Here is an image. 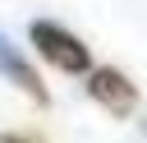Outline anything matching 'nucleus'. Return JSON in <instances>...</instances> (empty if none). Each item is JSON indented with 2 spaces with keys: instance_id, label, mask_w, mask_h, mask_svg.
I'll list each match as a JSON object with an SVG mask.
<instances>
[{
  "instance_id": "2",
  "label": "nucleus",
  "mask_w": 147,
  "mask_h": 143,
  "mask_svg": "<svg viewBox=\"0 0 147 143\" xmlns=\"http://www.w3.org/2000/svg\"><path fill=\"white\" fill-rule=\"evenodd\" d=\"M83 78H87V97H92L101 111H110V115H133V106H138V83H133L124 69H115V65H92Z\"/></svg>"
},
{
  "instance_id": "3",
  "label": "nucleus",
  "mask_w": 147,
  "mask_h": 143,
  "mask_svg": "<svg viewBox=\"0 0 147 143\" xmlns=\"http://www.w3.org/2000/svg\"><path fill=\"white\" fill-rule=\"evenodd\" d=\"M0 74H5V78H9V83H14L18 92H28V97H32L37 106H51V92H46L41 74H37V69L28 65V55H23V51H18V46H14V42H9L5 32H0Z\"/></svg>"
},
{
  "instance_id": "1",
  "label": "nucleus",
  "mask_w": 147,
  "mask_h": 143,
  "mask_svg": "<svg viewBox=\"0 0 147 143\" xmlns=\"http://www.w3.org/2000/svg\"><path fill=\"white\" fill-rule=\"evenodd\" d=\"M28 42H32V51H37L51 69H60V74H87V69H92V46H87L78 32H69L64 23H55V18H32V23H28Z\"/></svg>"
},
{
  "instance_id": "4",
  "label": "nucleus",
  "mask_w": 147,
  "mask_h": 143,
  "mask_svg": "<svg viewBox=\"0 0 147 143\" xmlns=\"http://www.w3.org/2000/svg\"><path fill=\"white\" fill-rule=\"evenodd\" d=\"M0 143H37L32 134H0Z\"/></svg>"
}]
</instances>
